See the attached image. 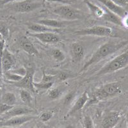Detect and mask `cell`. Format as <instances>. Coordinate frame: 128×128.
I'll return each instance as SVG.
<instances>
[{
    "instance_id": "cell-8",
    "label": "cell",
    "mask_w": 128,
    "mask_h": 128,
    "mask_svg": "<svg viewBox=\"0 0 128 128\" xmlns=\"http://www.w3.org/2000/svg\"><path fill=\"white\" fill-rule=\"evenodd\" d=\"M36 118V116L33 115H23V116H15L8 119L0 122V128L3 127H17L21 126L32 120Z\"/></svg>"
},
{
    "instance_id": "cell-35",
    "label": "cell",
    "mask_w": 128,
    "mask_h": 128,
    "mask_svg": "<svg viewBox=\"0 0 128 128\" xmlns=\"http://www.w3.org/2000/svg\"><path fill=\"white\" fill-rule=\"evenodd\" d=\"M74 98V93H69L67 96L66 97L65 99H64V104L67 105L71 102L72 99Z\"/></svg>"
},
{
    "instance_id": "cell-39",
    "label": "cell",
    "mask_w": 128,
    "mask_h": 128,
    "mask_svg": "<svg viewBox=\"0 0 128 128\" xmlns=\"http://www.w3.org/2000/svg\"><path fill=\"white\" fill-rule=\"evenodd\" d=\"M2 64H1V61H0V85L2 83Z\"/></svg>"
},
{
    "instance_id": "cell-18",
    "label": "cell",
    "mask_w": 128,
    "mask_h": 128,
    "mask_svg": "<svg viewBox=\"0 0 128 128\" xmlns=\"http://www.w3.org/2000/svg\"><path fill=\"white\" fill-rule=\"evenodd\" d=\"M28 28L32 32L34 33H46V32H50V33H56L59 32L58 29L49 28L48 26L42 25L38 23H32L28 24Z\"/></svg>"
},
{
    "instance_id": "cell-15",
    "label": "cell",
    "mask_w": 128,
    "mask_h": 128,
    "mask_svg": "<svg viewBox=\"0 0 128 128\" xmlns=\"http://www.w3.org/2000/svg\"><path fill=\"white\" fill-rule=\"evenodd\" d=\"M20 45L22 50L28 54L35 56H40L39 52L32 44L30 40L26 36H22L20 39Z\"/></svg>"
},
{
    "instance_id": "cell-24",
    "label": "cell",
    "mask_w": 128,
    "mask_h": 128,
    "mask_svg": "<svg viewBox=\"0 0 128 128\" xmlns=\"http://www.w3.org/2000/svg\"><path fill=\"white\" fill-rule=\"evenodd\" d=\"M4 76L6 78V80L11 82H18L20 81V80H22V78H23L22 76L14 74L10 71L4 72Z\"/></svg>"
},
{
    "instance_id": "cell-16",
    "label": "cell",
    "mask_w": 128,
    "mask_h": 128,
    "mask_svg": "<svg viewBox=\"0 0 128 128\" xmlns=\"http://www.w3.org/2000/svg\"><path fill=\"white\" fill-rule=\"evenodd\" d=\"M103 9L104 10V13L103 16L102 17L103 20H106L108 22H110L113 24H115L116 25H118V26H123V27L127 28L125 24H124V21L122 19V18H120L119 16L115 14L113 12H110V10H108L105 7H103Z\"/></svg>"
},
{
    "instance_id": "cell-41",
    "label": "cell",
    "mask_w": 128,
    "mask_h": 128,
    "mask_svg": "<svg viewBox=\"0 0 128 128\" xmlns=\"http://www.w3.org/2000/svg\"><path fill=\"white\" fill-rule=\"evenodd\" d=\"M66 128H76L72 125H68L67 126H66Z\"/></svg>"
},
{
    "instance_id": "cell-37",
    "label": "cell",
    "mask_w": 128,
    "mask_h": 128,
    "mask_svg": "<svg viewBox=\"0 0 128 128\" xmlns=\"http://www.w3.org/2000/svg\"><path fill=\"white\" fill-rule=\"evenodd\" d=\"M46 1L49 2H54V3H60L66 4H68L70 3L68 0H46Z\"/></svg>"
},
{
    "instance_id": "cell-26",
    "label": "cell",
    "mask_w": 128,
    "mask_h": 128,
    "mask_svg": "<svg viewBox=\"0 0 128 128\" xmlns=\"http://www.w3.org/2000/svg\"><path fill=\"white\" fill-rule=\"evenodd\" d=\"M72 77H74L73 75L69 73L66 72H60L56 75V80H57L58 82H63Z\"/></svg>"
},
{
    "instance_id": "cell-29",
    "label": "cell",
    "mask_w": 128,
    "mask_h": 128,
    "mask_svg": "<svg viewBox=\"0 0 128 128\" xmlns=\"http://www.w3.org/2000/svg\"><path fill=\"white\" fill-rule=\"evenodd\" d=\"M0 34H2L3 38H7L8 36L9 30L5 22L0 21Z\"/></svg>"
},
{
    "instance_id": "cell-32",
    "label": "cell",
    "mask_w": 128,
    "mask_h": 128,
    "mask_svg": "<svg viewBox=\"0 0 128 128\" xmlns=\"http://www.w3.org/2000/svg\"><path fill=\"white\" fill-rule=\"evenodd\" d=\"M9 71L14 73V74H17V75H19V76L24 77V76L26 75V68H24V67H20V68H16V69H14V70H9Z\"/></svg>"
},
{
    "instance_id": "cell-33",
    "label": "cell",
    "mask_w": 128,
    "mask_h": 128,
    "mask_svg": "<svg viewBox=\"0 0 128 128\" xmlns=\"http://www.w3.org/2000/svg\"><path fill=\"white\" fill-rule=\"evenodd\" d=\"M13 107L14 106H8V105L4 104H0V116L5 114L6 112L10 110V109H12Z\"/></svg>"
},
{
    "instance_id": "cell-31",
    "label": "cell",
    "mask_w": 128,
    "mask_h": 128,
    "mask_svg": "<svg viewBox=\"0 0 128 128\" xmlns=\"http://www.w3.org/2000/svg\"><path fill=\"white\" fill-rule=\"evenodd\" d=\"M52 116V114L50 112H46L42 113L40 116V118L41 121L43 122H48L50 120Z\"/></svg>"
},
{
    "instance_id": "cell-11",
    "label": "cell",
    "mask_w": 128,
    "mask_h": 128,
    "mask_svg": "<svg viewBox=\"0 0 128 128\" xmlns=\"http://www.w3.org/2000/svg\"><path fill=\"white\" fill-rule=\"evenodd\" d=\"M120 119V114L116 111L110 112L102 120V128H114Z\"/></svg>"
},
{
    "instance_id": "cell-42",
    "label": "cell",
    "mask_w": 128,
    "mask_h": 128,
    "mask_svg": "<svg viewBox=\"0 0 128 128\" xmlns=\"http://www.w3.org/2000/svg\"><path fill=\"white\" fill-rule=\"evenodd\" d=\"M4 40V38H3V36H2V35L0 34V40Z\"/></svg>"
},
{
    "instance_id": "cell-43",
    "label": "cell",
    "mask_w": 128,
    "mask_h": 128,
    "mask_svg": "<svg viewBox=\"0 0 128 128\" xmlns=\"http://www.w3.org/2000/svg\"></svg>"
},
{
    "instance_id": "cell-7",
    "label": "cell",
    "mask_w": 128,
    "mask_h": 128,
    "mask_svg": "<svg viewBox=\"0 0 128 128\" xmlns=\"http://www.w3.org/2000/svg\"><path fill=\"white\" fill-rule=\"evenodd\" d=\"M113 34V30L109 27L104 26H94L75 32L74 35L80 36L94 35L99 36H108Z\"/></svg>"
},
{
    "instance_id": "cell-17",
    "label": "cell",
    "mask_w": 128,
    "mask_h": 128,
    "mask_svg": "<svg viewBox=\"0 0 128 128\" xmlns=\"http://www.w3.org/2000/svg\"><path fill=\"white\" fill-rule=\"evenodd\" d=\"M71 51L74 62H78L82 60L84 56V49L82 44L79 42L73 43L71 46Z\"/></svg>"
},
{
    "instance_id": "cell-14",
    "label": "cell",
    "mask_w": 128,
    "mask_h": 128,
    "mask_svg": "<svg viewBox=\"0 0 128 128\" xmlns=\"http://www.w3.org/2000/svg\"><path fill=\"white\" fill-rule=\"evenodd\" d=\"M88 100L89 98L88 96V93L86 92H84L83 94L76 100L72 107L70 108V110L68 111V113L66 114V117L68 118L71 115H74V114H76V112L81 110L85 106V104L88 102Z\"/></svg>"
},
{
    "instance_id": "cell-30",
    "label": "cell",
    "mask_w": 128,
    "mask_h": 128,
    "mask_svg": "<svg viewBox=\"0 0 128 128\" xmlns=\"http://www.w3.org/2000/svg\"><path fill=\"white\" fill-rule=\"evenodd\" d=\"M83 124H84V128H94L93 121L88 115L84 116V120H83Z\"/></svg>"
},
{
    "instance_id": "cell-38",
    "label": "cell",
    "mask_w": 128,
    "mask_h": 128,
    "mask_svg": "<svg viewBox=\"0 0 128 128\" xmlns=\"http://www.w3.org/2000/svg\"><path fill=\"white\" fill-rule=\"evenodd\" d=\"M18 1H19V0H2V1H1V4H7V3H11V2H18Z\"/></svg>"
},
{
    "instance_id": "cell-36",
    "label": "cell",
    "mask_w": 128,
    "mask_h": 128,
    "mask_svg": "<svg viewBox=\"0 0 128 128\" xmlns=\"http://www.w3.org/2000/svg\"><path fill=\"white\" fill-rule=\"evenodd\" d=\"M4 47H5V41H4V40H0V58H2V55H3V51L5 49Z\"/></svg>"
},
{
    "instance_id": "cell-23",
    "label": "cell",
    "mask_w": 128,
    "mask_h": 128,
    "mask_svg": "<svg viewBox=\"0 0 128 128\" xmlns=\"http://www.w3.org/2000/svg\"><path fill=\"white\" fill-rule=\"evenodd\" d=\"M20 98L22 102L26 104H30L32 101V96L30 92L24 89L20 90Z\"/></svg>"
},
{
    "instance_id": "cell-44",
    "label": "cell",
    "mask_w": 128,
    "mask_h": 128,
    "mask_svg": "<svg viewBox=\"0 0 128 128\" xmlns=\"http://www.w3.org/2000/svg\"></svg>"
},
{
    "instance_id": "cell-22",
    "label": "cell",
    "mask_w": 128,
    "mask_h": 128,
    "mask_svg": "<svg viewBox=\"0 0 128 128\" xmlns=\"http://www.w3.org/2000/svg\"><path fill=\"white\" fill-rule=\"evenodd\" d=\"M51 55L53 59L58 62H61L66 59L65 54L59 49H54L51 50Z\"/></svg>"
},
{
    "instance_id": "cell-4",
    "label": "cell",
    "mask_w": 128,
    "mask_h": 128,
    "mask_svg": "<svg viewBox=\"0 0 128 128\" xmlns=\"http://www.w3.org/2000/svg\"><path fill=\"white\" fill-rule=\"evenodd\" d=\"M52 12L62 19L67 20H77L81 19L82 17L81 12L79 10L67 4L58 6L53 9Z\"/></svg>"
},
{
    "instance_id": "cell-40",
    "label": "cell",
    "mask_w": 128,
    "mask_h": 128,
    "mask_svg": "<svg viewBox=\"0 0 128 128\" xmlns=\"http://www.w3.org/2000/svg\"><path fill=\"white\" fill-rule=\"evenodd\" d=\"M116 128H125V125H124V122H122L118 126L116 127Z\"/></svg>"
},
{
    "instance_id": "cell-3",
    "label": "cell",
    "mask_w": 128,
    "mask_h": 128,
    "mask_svg": "<svg viewBox=\"0 0 128 128\" xmlns=\"http://www.w3.org/2000/svg\"><path fill=\"white\" fill-rule=\"evenodd\" d=\"M128 64V52H123L104 65L96 73V76H102L114 72L127 67Z\"/></svg>"
},
{
    "instance_id": "cell-9",
    "label": "cell",
    "mask_w": 128,
    "mask_h": 128,
    "mask_svg": "<svg viewBox=\"0 0 128 128\" xmlns=\"http://www.w3.org/2000/svg\"><path fill=\"white\" fill-rule=\"evenodd\" d=\"M29 35L38 39L40 42L47 44H54L60 41V37L55 33H31Z\"/></svg>"
},
{
    "instance_id": "cell-34",
    "label": "cell",
    "mask_w": 128,
    "mask_h": 128,
    "mask_svg": "<svg viewBox=\"0 0 128 128\" xmlns=\"http://www.w3.org/2000/svg\"><path fill=\"white\" fill-rule=\"evenodd\" d=\"M116 4L121 7H125L128 5V0H110Z\"/></svg>"
},
{
    "instance_id": "cell-5",
    "label": "cell",
    "mask_w": 128,
    "mask_h": 128,
    "mask_svg": "<svg viewBox=\"0 0 128 128\" xmlns=\"http://www.w3.org/2000/svg\"><path fill=\"white\" fill-rule=\"evenodd\" d=\"M26 75L18 82H11L14 86L26 90L30 92L35 93L36 89L34 86V76L35 68L32 67H26Z\"/></svg>"
},
{
    "instance_id": "cell-21",
    "label": "cell",
    "mask_w": 128,
    "mask_h": 128,
    "mask_svg": "<svg viewBox=\"0 0 128 128\" xmlns=\"http://www.w3.org/2000/svg\"><path fill=\"white\" fill-rule=\"evenodd\" d=\"M16 102V97L12 92H6L2 96L1 103L8 106H14Z\"/></svg>"
},
{
    "instance_id": "cell-27",
    "label": "cell",
    "mask_w": 128,
    "mask_h": 128,
    "mask_svg": "<svg viewBox=\"0 0 128 128\" xmlns=\"http://www.w3.org/2000/svg\"><path fill=\"white\" fill-rule=\"evenodd\" d=\"M56 81V75H51V74H48L43 72L41 83H54Z\"/></svg>"
},
{
    "instance_id": "cell-19",
    "label": "cell",
    "mask_w": 128,
    "mask_h": 128,
    "mask_svg": "<svg viewBox=\"0 0 128 128\" xmlns=\"http://www.w3.org/2000/svg\"><path fill=\"white\" fill-rule=\"evenodd\" d=\"M83 1H84V3L86 4V6H88V9L90 10L92 16L98 18H102L104 13V10L102 8L94 4L92 2H90L89 0H83Z\"/></svg>"
},
{
    "instance_id": "cell-25",
    "label": "cell",
    "mask_w": 128,
    "mask_h": 128,
    "mask_svg": "<svg viewBox=\"0 0 128 128\" xmlns=\"http://www.w3.org/2000/svg\"><path fill=\"white\" fill-rule=\"evenodd\" d=\"M62 94V91L59 88H55L50 90V92L48 94V98L51 100H55L61 96Z\"/></svg>"
},
{
    "instance_id": "cell-20",
    "label": "cell",
    "mask_w": 128,
    "mask_h": 128,
    "mask_svg": "<svg viewBox=\"0 0 128 128\" xmlns=\"http://www.w3.org/2000/svg\"><path fill=\"white\" fill-rule=\"evenodd\" d=\"M37 23L41 24L42 25L48 26L49 28H54V29H59L60 28H62L64 25V22H61L60 20L51 19H41L37 21Z\"/></svg>"
},
{
    "instance_id": "cell-6",
    "label": "cell",
    "mask_w": 128,
    "mask_h": 128,
    "mask_svg": "<svg viewBox=\"0 0 128 128\" xmlns=\"http://www.w3.org/2000/svg\"><path fill=\"white\" fill-rule=\"evenodd\" d=\"M42 5L40 2L36 0H20L12 4V9L16 12L26 13L39 8Z\"/></svg>"
},
{
    "instance_id": "cell-10",
    "label": "cell",
    "mask_w": 128,
    "mask_h": 128,
    "mask_svg": "<svg viewBox=\"0 0 128 128\" xmlns=\"http://www.w3.org/2000/svg\"><path fill=\"white\" fill-rule=\"evenodd\" d=\"M35 113V111L32 108H27V107H15L14 106L12 109L6 112L5 114H3V118L4 120L8 119V118L15 117V116H23V115H29L31 114Z\"/></svg>"
},
{
    "instance_id": "cell-2",
    "label": "cell",
    "mask_w": 128,
    "mask_h": 128,
    "mask_svg": "<svg viewBox=\"0 0 128 128\" xmlns=\"http://www.w3.org/2000/svg\"><path fill=\"white\" fill-rule=\"evenodd\" d=\"M122 92V88L118 82H112L103 84L93 92L92 99L88 100V104H95L100 100H104L108 98H113L120 94Z\"/></svg>"
},
{
    "instance_id": "cell-1",
    "label": "cell",
    "mask_w": 128,
    "mask_h": 128,
    "mask_svg": "<svg viewBox=\"0 0 128 128\" xmlns=\"http://www.w3.org/2000/svg\"><path fill=\"white\" fill-rule=\"evenodd\" d=\"M128 45V41H115L110 40L105 42L100 46L98 50L94 52L90 59L84 64L83 68L80 72L86 70L90 66L97 64L100 60L104 59L106 57L117 52L121 49Z\"/></svg>"
},
{
    "instance_id": "cell-28",
    "label": "cell",
    "mask_w": 128,
    "mask_h": 128,
    "mask_svg": "<svg viewBox=\"0 0 128 128\" xmlns=\"http://www.w3.org/2000/svg\"><path fill=\"white\" fill-rule=\"evenodd\" d=\"M54 83H35L34 82V86L35 89L38 90H48L53 85Z\"/></svg>"
},
{
    "instance_id": "cell-12",
    "label": "cell",
    "mask_w": 128,
    "mask_h": 128,
    "mask_svg": "<svg viewBox=\"0 0 128 128\" xmlns=\"http://www.w3.org/2000/svg\"><path fill=\"white\" fill-rule=\"evenodd\" d=\"M98 2H100L103 4L104 7L108 9L110 12H113L115 14L119 16L120 18H126L127 16V11L123 7L118 6L110 0H97Z\"/></svg>"
},
{
    "instance_id": "cell-13",
    "label": "cell",
    "mask_w": 128,
    "mask_h": 128,
    "mask_svg": "<svg viewBox=\"0 0 128 128\" xmlns=\"http://www.w3.org/2000/svg\"><path fill=\"white\" fill-rule=\"evenodd\" d=\"M2 64V70L4 72H7L12 70L16 64V59L12 53H10L6 49H4L3 55L0 58Z\"/></svg>"
}]
</instances>
